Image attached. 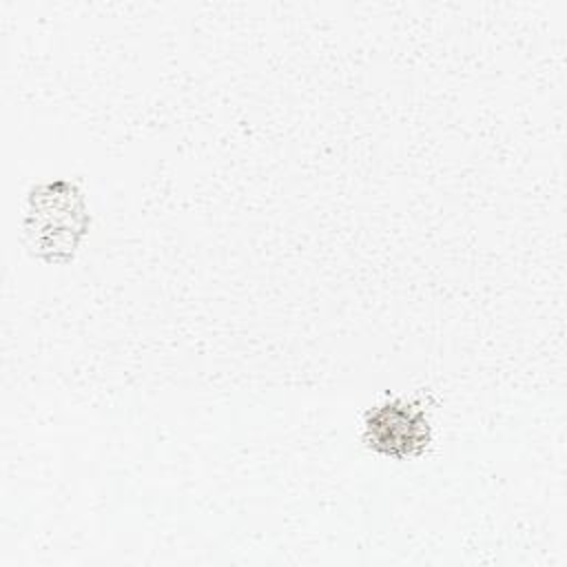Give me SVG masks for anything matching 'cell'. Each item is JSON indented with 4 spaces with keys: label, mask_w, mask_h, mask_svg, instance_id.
<instances>
[{
    "label": "cell",
    "mask_w": 567,
    "mask_h": 567,
    "mask_svg": "<svg viewBox=\"0 0 567 567\" xmlns=\"http://www.w3.org/2000/svg\"><path fill=\"white\" fill-rule=\"evenodd\" d=\"M363 439L370 450L392 456H419L432 441V425L423 403L392 399L365 414Z\"/></svg>",
    "instance_id": "1"
}]
</instances>
